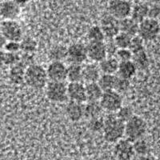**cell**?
<instances>
[{
	"label": "cell",
	"mask_w": 160,
	"mask_h": 160,
	"mask_svg": "<svg viewBox=\"0 0 160 160\" xmlns=\"http://www.w3.org/2000/svg\"><path fill=\"white\" fill-rule=\"evenodd\" d=\"M102 133L107 142H117L125 135V122L120 120L116 115H108L105 118Z\"/></svg>",
	"instance_id": "obj_1"
},
{
	"label": "cell",
	"mask_w": 160,
	"mask_h": 160,
	"mask_svg": "<svg viewBox=\"0 0 160 160\" xmlns=\"http://www.w3.org/2000/svg\"><path fill=\"white\" fill-rule=\"evenodd\" d=\"M48 80L49 78L47 69L42 66L35 63L27 68L25 82L30 88L34 89H42L48 85Z\"/></svg>",
	"instance_id": "obj_2"
},
{
	"label": "cell",
	"mask_w": 160,
	"mask_h": 160,
	"mask_svg": "<svg viewBox=\"0 0 160 160\" xmlns=\"http://www.w3.org/2000/svg\"><path fill=\"white\" fill-rule=\"evenodd\" d=\"M148 125L142 117L135 115L125 123V135L128 139L134 142L142 138L147 131Z\"/></svg>",
	"instance_id": "obj_3"
},
{
	"label": "cell",
	"mask_w": 160,
	"mask_h": 160,
	"mask_svg": "<svg viewBox=\"0 0 160 160\" xmlns=\"http://www.w3.org/2000/svg\"><path fill=\"white\" fill-rule=\"evenodd\" d=\"M46 95L51 102H64L68 98V85L64 82L50 81L46 86Z\"/></svg>",
	"instance_id": "obj_4"
},
{
	"label": "cell",
	"mask_w": 160,
	"mask_h": 160,
	"mask_svg": "<svg viewBox=\"0 0 160 160\" xmlns=\"http://www.w3.org/2000/svg\"><path fill=\"white\" fill-rule=\"evenodd\" d=\"M160 34V23L158 19L148 18L139 23L138 34L144 41L155 40Z\"/></svg>",
	"instance_id": "obj_5"
},
{
	"label": "cell",
	"mask_w": 160,
	"mask_h": 160,
	"mask_svg": "<svg viewBox=\"0 0 160 160\" xmlns=\"http://www.w3.org/2000/svg\"><path fill=\"white\" fill-rule=\"evenodd\" d=\"M1 35L8 41L20 42L23 38V32L21 26L16 20H2L0 26Z\"/></svg>",
	"instance_id": "obj_6"
},
{
	"label": "cell",
	"mask_w": 160,
	"mask_h": 160,
	"mask_svg": "<svg viewBox=\"0 0 160 160\" xmlns=\"http://www.w3.org/2000/svg\"><path fill=\"white\" fill-rule=\"evenodd\" d=\"M133 6L127 0H111L108 3L109 14L118 20L131 17Z\"/></svg>",
	"instance_id": "obj_7"
},
{
	"label": "cell",
	"mask_w": 160,
	"mask_h": 160,
	"mask_svg": "<svg viewBox=\"0 0 160 160\" xmlns=\"http://www.w3.org/2000/svg\"><path fill=\"white\" fill-rule=\"evenodd\" d=\"M100 102L104 111L115 113L122 107V95L115 90L104 91Z\"/></svg>",
	"instance_id": "obj_8"
},
{
	"label": "cell",
	"mask_w": 160,
	"mask_h": 160,
	"mask_svg": "<svg viewBox=\"0 0 160 160\" xmlns=\"http://www.w3.org/2000/svg\"><path fill=\"white\" fill-rule=\"evenodd\" d=\"M68 67L61 61L51 62L47 68L50 81L64 82L68 79Z\"/></svg>",
	"instance_id": "obj_9"
},
{
	"label": "cell",
	"mask_w": 160,
	"mask_h": 160,
	"mask_svg": "<svg viewBox=\"0 0 160 160\" xmlns=\"http://www.w3.org/2000/svg\"><path fill=\"white\" fill-rule=\"evenodd\" d=\"M114 152L118 160H131L135 155L133 142L128 138H122L118 141L115 144Z\"/></svg>",
	"instance_id": "obj_10"
},
{
	"label": "cell",
	"mask_w": 160,
	"mask_h": 160,
	"mask_svg": "<svg viewBox=\"0 0 160 160\" xmlns=\"http://www.w3.org/2000/svg\"><path fill=\"white\" fill-rule=\"evenodd\" d=\"M68 58L71 63L81 64L83 63L88 58V48L87 46L80 42H75L68 48Z\"/></svg>",
	"instance_id": "obj_11"
},
{
	"label": "cell",
	"mask_w": 160,
	"mask_h": 160,
	"mask_svg": "<svg viewBox=\"0 0 160 160\" xmlns=\"http://www.w3.org/2000/svg\"><path fill=\"white\" fill-rule=\"evenodd\" d=\"M88 58L94 62L99 63L108 57L107 47L104 42H89L87 46Z\"/></svg>",
	"instance_id": "obj_12"
},
{
	"label": "cell",
	"mask_w": 160,
	"mask_h": 160,
	"mask_svg": "<svg viewBox=\"0 0 160 160\" xmlns=\"http://www.w3.org/2000/svg\"><path fill=\"white\" fill-rule=\"evenodd\" d=\"M21 14V6L14 0L1 2L0 15L2 20H16Z\"/></svg>",
	"instance_id": "obj_13"
},
{
	"label": "cell",
	"mask_w": 160,
	"mask_h": 160,
	"mask_svg": "<svg viewBox=\"0 0 160 160\" xmlns=\"http://www.w3.org/2000/svg\"><path fill=\"white\" fill-rule=\"evenodd\" d=\"M100 27L107 38H114L120 32V20L109 14L102 18Z\"/></svg>",
	"instance_id": "obj_14"
},
{
	"label": "cell",
	"mask_w": 160,
	"mask_h": 160,
	"mask_svg": "<svg viewBox=\"0 0 160 160\" xmlns=\"http://www.w3.org/2000/svg\"><path fill=\"white\" fill-rule=\"evenodd\" d=\"M68 98L71 101L83 103L88 101L86 86L82 82H70L68 85Z\"/></svg>",
	"instance_id": "obj_15"
},
{
	"label": "cell",
	"mask_w": 160,
	"mask_h": 160,
	"mask_svg": "<svg viewBox=\"0 0 160 160\" xmlns=\"http://www.w3.org/2000/svg\"><path fill=\"white\" fill-rule=\"evenodd\" d=\"M102 74L99 65L97 62H93L86 64L82 70V81L86 83L96 82L99 80Z\"/></svg>",
	"instance_id": "obj_16"
},
{
	"label": "cell",
	"mask_w": 160,
	"mask_h": 160,
	"mask_svg": "<svg viewBox=\"0 0 160 160\" xmlns=\"http://www.w3.org/2000/svg\"><path fill=\"white\" fill-rule=\"evenodd\" d=\"M65 112L68 118L72 122H78L85 117L83 104L71 100L66 106Z\"/></svg>",
	"instance_id": "obj_17"
},
{
	"label": "cell",
	"mask_w": 160,
	"mask_h": 160,
	"mask_svg": "<svg viewBox=\"0 0 160 160\" xmlns=\"http://www.w3.org/2000/svg\"><path fill=\"white\" fill-rule=\"evenodd\" d=\"M120 62L116 57L108 56L98 63L102 74L115 75L118 72Z\"/></svg>",
	"instance_id": "obj_18"
},
{
	"label": "cell",
	"mask_w": 160,
	"mask_h": 160,
	"mask_svg": "<svg viewBox=\"0 0 160 160\" xmlns=\"http://www.w3.org/2000/svg\"><path fill=\"white\" fill-rule=\"evenodd\" d=\"M26 71H27V68L20 62L11 67L9 71L10 81L16 85L25 82Z\"/></svg>",
	"instance_id": "obj_19"
},
{
	"label": "cell",
	"mask_w": 160,
	"mask_h": 160,
	"mask_svg": "<svg viewBox=\"0 0 160 160\" xmlns=\"http://www.w3.org/2000/svg\"><path fill=\"white\" fill-rule=\"evenodd\" d=\"M137 71L138 69L132 60H131V61H126V62H120L117 74H118V76L121 78L131 80L135 76Z\"/></svg>",
	"instance_id": "obj_20"
},
{
	"label": "cell",
	"mask_w": 160,
	"mask_h": 160,
	"mask_svg": "<svg viewBox=\"0 0 160 160\" xmlns=\"http://www.w3.org/2000/svg\"><path fill=\"white\" fill-rule=\"evenodd\" d=\"M139 23L131 17L123 18L120 20V31L126 33L131 36H135L138 34Z\"/></svg>",
	"instance_id": "obj_21"
},
{
	"label": "cell",
	"mask_w": 160,
	"mask_h": 160,
	"mask_svg": "<svg viewBox=\"0 0 160 160\" xmlns=\"http://www.w3.org/2000/svg\"><path fill=\"white\" fill-rule=\"evenodd\" d=\"M103 111L100 101H88V103L84 105V115L88 119L101 116Z\"/></svg>",
	"instance_id": "obj_22"
},
{
	"label": "cell",
	"mask_w": 160,
	"mask_h": 160,
	"mask_svg": "<svg viewBox=\"0 0 160 160\" xmlns=\"http://www.w3.org/2000/svg\"><path fill=\"white\" fill-rule=\"evenodd\" d=\"M150 7L146 3H137L133 6L131 17L137 22L140 23L148 18Z\"/></svg>",
	"instance_id": "obj_23"
},
{
	"label": "cell",
	"mask_w": 160,
	"mask_h": 160,
	"mask_svg": "<svg viewBox=\"0 0 160 160\" xmlns=\"http://www.w3.org/2000/svg\"><path fill=\"white\" fill-rule=\"evenodd\" d=\"M86 91L88 101H100L104 93V91L98 82L87 83Z\"/></svg>",
	"instance_id": "obj_24"
},
{
	"label": "cell",
	"mask_w": 160,
	"mask_h": 160,
	"mask_svg": "<svg viewBox=\"0 0 160 160\" xmlns=\"http://www.w3.org/2000/svg\"><path fill=\"white\" fill-rule=\"evenodd\" d=\"M68 48L63 45H55L48 52V58L51 62L53 61H61L68 58Z\"/></svg>",
	"instance_id": "obj_25"
},
{
	"label": "cell",
	"mask_w": 160,
	"mask_h": 160,
	"mask_svg": "<svg viewBox=\"0 0 160 160\" xmlns=\"http://www.w3.org/2000/svg\"><path fill=\"white\" fill-rule=\"evenodd\" d=\"M21 51L26 54L34 55L37 51L38 48V42L34 38L31 36H26L20 41Z\"/></svg>",
	"instance_id": "obj_26"
},
{
	"label": "cell",
	"mask_w": 160,
	"mask_h": 160,
	"mask_svg": "<svg viewBox=\"0 0 160 160\" xmlns=\"http://www.w3.org/2000/svg\"><path fill=\"white\" fill-rule=\"evenodd\" d=\"M83 68L80 64L71 63L68 68V80L70 82H78L82 81Z\"/></svg>",
	"instance_id": "obj_27"
},
{
	"label": "cell",
	"mask_w": 160,
	"mask_h": 160,
	"mask_svg": "<svg viewBox=\"0 0 160 160\" xmlns=\"http://www.w3.org/2000/svg\"><path fill=\"white\" fill-rule=\"evenodd\" d=\"M132 61L136 66L137 69L140 70V71H144L147 68H148L150 65L149 57H148L145 50L135 53L133 55Z\"/></svg>",
	"instance_id": "obj_28"
},
{
	"label": "cell",
	"mask_w": 160,
	"mask_h": 160,
	"mask_svg": "<svg viewBox=\"0 0 160 160\" xmlns=\"http://www.w3.org/2000/svg\"><path fill=\"white\" fill-rule=\"evenodd\" d=\"M116 79L117 76L115 75L102 74L98 82L104 91H112V90H115Z\"/></svg>",
	"instance_id": "obj_29"
},
{
	"label": "cell",
	"mask_w": 160,
	"mask_h": 160,
	"mask_svg": "<svg viewBox=\"0 0 160 160\" xmlns=\"http://www.w3.org/2000/svg\"><path fill=\"white\" fill-rule=\"evenodd\" d=\"M87 37L89 42H103L106 36L100 26H92L88 31Z\"/></svg>",
	"instance_id": "obj_30"
},
{
	"label": "cell",
	"mask_w": 160,
	"mask_h": 160,
	"mask_svg": "<svg viewBox=\"0 0 160 160\" xmlns=\"http://www.w3.org/2000/svg\"><path fill=\"white\" fill-rule=\"evenodd\" d=\"M1 58H2V62L4 65L11 68L20 62L21 55H19L18 53H11L2 51Z\"/></svg>",
	"instance_id": "obj_31"
},
{
	"label": "cell",
	"mask_w": 160,
	"mask_h": 160,
	"mask_svg": "<svg viewBox=\"0 0 160 160\" xmlns=\"http://www.w3.org/2000/svg\"><path fill=\"white\" fill-rule=\"evenodd\" d=\"M132 36L120 31L118 35L113 38L118 48H129Z\"/></svg>",
	"instance_id": "obj_32"
},
{
	"label": "cell",
	"mask_w": 160,
	"mask_h": 160,
	"mask_svg": "<svg viewBox=\"0 0 160 160\" xmlns=\"http://www.w3.org/2000/svg\"><path fill=\"white\" fill-rule=\"evenodd\" d=\"M134 148H135V154L138 155H148L150 151L149 144L143 138H139L133 142Z\"/></svg>",
	"instance_id": "obj_33"
},
{
	"label": "cell",
	"mask_w": 160,
	"mask_h": 160,
	"mask_svg": "<svg viewBox=\"0 0 160 160\" xmlns=\"http://www.w3.org/2000/svg\"><path fill=\"white\" fill-rule=\"evenodd\" d=\"M116 113L117 117L125 123L135 115L132 108L130 106H122Z\"/></svg>",
	"instance_id": "obj_34"
},
{
	"label": "cell",
	"mask_w": 160,
	"mask_h": 160,
	"mask_svg": "<svg viewBox=\"0 0 160 160\" xmlns=\"http://www.w3.org/2000/svg\"><path fill=\"white\" fill-rule=\"evenodd\" d=\"M144 42L145 41L139 35L133 36L132 38H131L129 49L132 51L133 54L144 51L145 50L144 49Z\"/></svg>",
	"instance_id": "obj_35"
},
{
	"label": "cell",
	"mask_w": 160,
	"mask_h": 160,
	"mask_svg": "<svg viewBox=\"0 0 160 160\" xmlns=\"http://www.w3.org/2000/svg\"><path fill=\"white\" fill-rule=\"evenodd\" d=\"M104 123H105V119L99 116L89 119L88 127H89L90 130L94 132H100V131H103Z\"/></svg>",
	"instance_id": "obj_36"
},
{
	"label": "cell",
	"mask_w": 160,
	"mask_h": 160,
	"mask_svg": "<svg viewBox=\"0 0 160 160\" xmlns=\"http://www.w3.org/2000/svg\"><path fill=\"white\" fill-rule=\"evenodd\" d=\"M130 86H131L130 80L121 78L119 76H117L116 82H115V91L118 92L119 94H122V93L128 91V89L130 88Z\"/></svg>",
	"instance_id": "obj_37"
},
{
	"label": "cell",
	"mask_w": 160,
	"mask_h": 160,
	"mask_svg": "<svg viewBox=\"0 0 160 160\" xmlns=\"http://www.w3.org/2000/svg\"><path fill=\"white\" fill-rule=\"evenodd\" d=\"M133 55L134 54L129 48H119L117 51L115 57L118 58L119 62H126L132 60Z\"/></svg>",
	"instance_id": "obj_38"
},
{
	"label": "cell",
	"mask_w": 160,
	"mask_h": 160,
	"mask_svg": "<svg viewBox=\"0 0 160 160\" xmlns=\"http://www.w3.org/2000/svg\"><path fill=\"white\" fill-rule=\"evenodd\" d=\"M2 51H7V52L11 53H18L21 51V46L20 42L18 41H8L3 48H2Z\"/></svg>",
	"instance_id": "obj_39"
},
{
	"label": "cell",
	"mask_w": 160,
	"mask_h": 160,
	"mask_svg": "<svg viewBox=\"0 0 160 160\" xmlns=\"http://www.w3.org/2000/svg\"><path fill=\"white\" fill-rule=\"evenodd\" d=\"M160 16V7L158 5H154L150 7L149 9V15L148 18H155V19H158Z\"/></svg>",
	"instance_id": "obj_40"
},
{
	"label": "cell",
	"mask_w": 160,
	"mask_h": 160,
	"mask_svg": "<svg viewBox=\"0 0 160 160\" xmlns=\"http://www.w3.org/2000/svg\"><path fill=\"white\" fill-rule=\"evenodd\" d=\"M106 47H107L108 56L115 57V55H116L118 48L116 46V44L115 43V42H114V39L112 40V42H110L109 43H106Z\"/></svg>",
	"instance_id": "obj_41"
},
{
	"label": "cell",
	"mask_w": 160,
	"mask_h": 160,
	"mask_svg": "<svg viewBox=\"0 0 160 160\" xmlns=\"http://www.w3.org/2000/svg\"><path fill=\"white\" fill-rule=\"evenodd\" d=\"M14 1H15V2H17L18 5L24 6L26 5V4H28L31 0H14Z\"/></svg>",
	"instance_id": "obj_42"
},
{
	"label": "cell",
	"mask_w": 160,
	"mask_h": 160,
	"mask_svg": "<svg viewBox=\"0 0 160 160\" xmlns=\"http://www.w3.org/2000/svg\"><path fill=\"white\" fill-rule=\"evenodd\" d=\"M137 160H153L151 157H150L148 155H139Z\"/></svg>",
	"instance_id": "obj_43"
},
{
	"label": "cell",
	"mask_w": 160,
	"mask_h": 160,
	"mask_svg": "<svg viewBox=\"0 0 160 160\" xmlns=\"http://www.w3.org/2000/svg\"><path fill=\"white\" fill-rule=\"evenodd\" d=\"M158 22H159V23H160V16H159V18H158Z\"/></svg>",
	"instance_id": "obj_44"
},
{
	"label": "cell",
	"mask_w": 160,
	"mask_h": 160,
	"mask_svg": "<svg viewBox=\"0 0 160 160\" xmlns=\"http://www.w3.org/2000/svg\"><path fill=\"white\" fill-rule=\"evenodd\" d=\"M3 1H8V0H1V2H3Z\"/></svg>",
	"instance_id": "obj_45"
},
{
	"label": "cell",
	"mask_w": 160,
	"mask_h": 160,
	"mask_svg": "<svg viewBox=\"0 0 160 160\" xmlns=\"http://www.w3.org/2000/svg\"><path fill=\"white\" fill-rule=\"evenodd\" d=\"M127 1H129V2H131V0H127Z\"/></svg>",
	"instance_id": "obj_46"
},
{
	"label": "cell",
	"mask_w": 160,
	"mask_h": 160,
	"mask_svg": "<svg viewBox=\"0 0 160 160\" xmlns=\"http://www.w3.org/2000/svg\"><path fill=\"white\" fill-rule=\"evenodd\" d=\"M156 160H160V158H158V159H156Z\"/></svg>",
	"instance_id": "obj_47"
}]
</instances>
